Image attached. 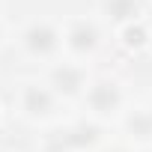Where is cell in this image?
Instances as JSON below:
<instances>
[{"label": "cell", "mask_w": 152, "mask_h": 152, "mask_svg": "<svg viewBox=\"0 0 152 152\" xmlns=\"http://www.w3.org/2000/svg\"><path fill=\"white\" fill-rule=\"evenodd\" d=\"M102 128L99 125H90V122H81V125H72L66 131H60L51 143H48V152H72V149H87L99 140Z\"/></svg>", "instance_id": "1"}, {"label": "cell", "mask_w": 152, "mask_h": 152, "mask_svg": "<svg viewBox=\"0 0 152 152\" xmlns=\"http://www.w3.org/2000/svg\"><path fill=\"white\" fill-rule=\"evenodd\" d=\"M146 39H149V33H146L143 24H125V30H122V42H125L128 48H143Z\"/></svg>", "instance_id": "8"}, {"label": "cell", "mask_w": 152, "mask_h": 152, "mask_svg": "<svg viewBox=\"0 0 152 152\" xmlns=\"http://www.w3.org/2000/svg\"><path fill=\"white\" fill-rule=\"evenodd\" d=\"M60 45V33L51 24H33L24 30V48L33 57H51Z\"/></svg>", "instance_id": "2"}, {"label": "cell", "mask_w": 152, "mask_h": 152, "mask_svg": "<svg viewBox=\"0 0 152 152\" xmlns=\"http://www.w3.org/2000/svg\"><path fill=\"white\" fill-rule=\"evenodd\" d=\"M128 128H131V134H137L140 140H149V137H152V113H137V116H131V119H128Z\"/></svg>", "instance_id": "9"}, {"label": "cell", "mask_w": 152, "mask_h": 152, "mask_svg": "<svg viewBox=\"0 0 152 152\" xmlns=\"http://www.w3.org/2000/svg\"><path fill=\"white\" fill-rule=\"evenodd\" d=\"M87 102H90V107H93L96 113H113V110L122 104V93H119V87H116L113 81H99V84L90 87Z\"/></svg>", "instance_id": "3"}, {"label": "cell", "mask_w": 152, "mask_h": 152, "mask_svg": "<svg viewBox=\"0 0 152 152\" xmlns=\"http://www.w3.org/2000/svg\"><path fill=\"white\" fill-rule=\"evenodd\" d=\"M84 84H87V75L81 66H57L51 72V87L63 96H78Z\"/></svg>", "instance_id": "5"}, {"label": "cell", "mask_w": 152, "mask_h": 152, "mask_svg": "<svg viewBox=\"0 0 152 152\" xmlns=\"http://www.w3.org/2000/svg\"><path fill=\"white\" fill-rule=\"evenodd\" d=\"M104 12L113 21H134L140 15V3L137 0H104Z\"/></svg>", "instance_id": "7"}, {"label": "cell", "mask_w": 152, "mask_h": 152, "mask_svg": "<svg viewBox=\"0 0 152 152\" xmlns=\"http://www.w3.org/2000/svg\"><path fill=\"white\" fill-rule=\"evenodd\" d=\"M21 107L27 110V116H48L54 110V93L48 87L27 84L24 93H21Z\"/></svg>", "instance_id": "4"}, {"label": "cell", "mask_w": 152, "mask_h": 152, "mask_svg": "<svg viewBox=\"0 0 152 152\" xmlns=\"http://www.w3.org/2000/svg\"><path fill=\"white\" fill-rule=\"evenodd\" d=\"M66 42L75 54H90L96 45H99V30L90 24V21H75L66 33Z\"/></svg>", "instance_id": "6"}]
</instances>
